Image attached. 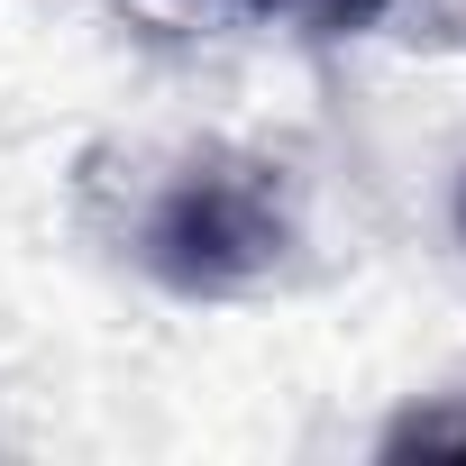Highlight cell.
Wrapping results in <instances>:
<instances>
[{"label":"cell","instance_id":"6da1fadb","mask_svg":"<svg viewBox=\"0 0 466 466\" xmlns=\"http://www.w3.org/2000/svg\"><path fill=\"white\" fill-rule=\"evenodd\" d=\"M284 257H293V192H284V174L257 165V156H228V147L183 156L156 183V201L137 210V266L156 284L192 293V302L248 293Z\"/></svg>","mask_w":466,"mask_h":466},{"label":"cell","instance_id":"7a4b0ae2","mask_svg":"<svg viewBox=\"0 0 466 466\" xmlns=\"http://www.w3.org/2000/svg\"><path fill=\"white\" fill-rule=\"evenodd\" d=\"M238 10H257V19H284V28H302V37H357V28H375L393 0H238Z\"/></svg>","mask_w":466,"mask_h":466},{"label":"cell","instance_id":"3957f363","mask_svg":"<svg viewBox=\"0 0 466 466\" xmlns=\"http://www.w3.org/2000/svg\"><path fill=\"white\" fill-rule=\"evenodd\" d=\"M411 448H466V393H439V402H411L393 430H384V457H411Z\"/></svg>","mask_w":466,"mask_h":466},{"label":"cell","instance_id":"277c9868","mask_svg":"<svg viewBox=\"0 0 466 466\" xmlns=\"http://www.w3.org/2000/svg\"><path fill=\"white\" fill-rule=\"evenodd\" d=\"M457 228H466V192H457Z\"/></svg>","mask_w":466,"mask_h":466}]
</instances>
